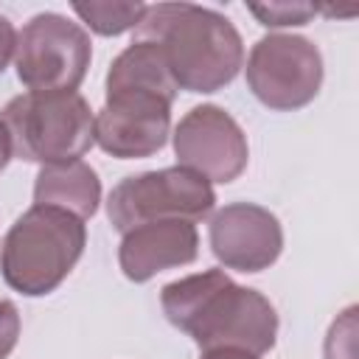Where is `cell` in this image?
Returning <instances> with one entry per match:
<instances>
[{"label":"cell","mask_w":359,"mask_h":359,"mask_svg":"<svg viewBox=\"0 0 359 359\" xmlns=\"http://www.w3.org/2000/svg\"><path fill=\"white\" fill-rule=\"evenodd\" d=\"M14 45H17V31H14L11 20L0 14V73H3L6 65L11 62V56H14Z\"/></svg>","instance_id":"obj_18"},{"label":"cell","mask_w":359,"mask_h":359,"mask_svg":"<svg viewBox=\"0 0 359 359\" xmlns=\"http://www.w3.org/2000/svg\"><path fill=\"white\" fill-rule=\"evenodd\" d=\"M208 241L224 269L264 272L280 258L283 227L269 208L255 202H233L213 213Z\"/></svg>","instance_id":"obj_10"},{"label":"cell","mask_w":359,"mask_h":359,"mask_svg":"<svg viewBox=\"0 0 359 359\" xmlns=\"http://www.w3.org/2000/svg\"><path fill=\"white\" fill-rule=\"evenodd\" d=\"M14 157V151H11V137H8V129H6V123L0 121V171L8 165V160Z\"/></svg>","instance_id":"obj_20"},{"label":"cell","mask_w":359,"mask_h":359,"mask_svg":"<svg viewBox=\"0 0 359 359\" xmlns=\"http://www.w3.org/2000/svg\"><path fill=\"white\" fill-rule=\"evenodd\" d=\"M171 135V101L154 93H107L95 115V143L118 160L157 154Z\"/></svg>","instance_id":"obj_9"},{"label":"cell","mask_w":359,"mask_h":359,"mask_svg":"<svg viewBox=\"0 0 359 359\" xmlns=\"http://www.w3.org/2000/svg\"><path fill=\"white\" fill-rule=\"evenodd\" d=\"M177 165L205 177L208 182H233L250 160L244 129L216 104H199L185 112L171 135Z\"/></svg>","instance_id":"obj_8"},{"label":"cell","mask_w":359,"mask_h":359,"mask_svg":"<svg viewBox=\"0 0 359 359\" xmlns=\"http://www.w3.org/2000/svg\"><path fill=\"white\" fill-rule=\"evenodd\" d=\"M154 93L174 104L177 98V81L171 79V70L165 65L163 50L154 42L132 39L109 65L107 70V93Z\"/></svg>","instance_id":"obj_13"},{"label":"cell","mask_w":359,"mask_h":359,"mask_svg":"<svg viewBox=\"0 0 359 359\" xmlns=\"http://www.w3.org/2000/svg\"><path fill=\"white\" fill-rule=\"evenodd\" d=\"M101 202V180L84 160L42 165L34 182V205L62 208L81 222L95 216Z\"/></svg>","instance_id":"obj_12"},{"label":"cell","mask_w":359,"mask_h":359,"mask_svg":"<svg viewBox=\"0 0 359 359\" xmlns=\"http://www.w3.org/2000/svg\"><path fill=\"white\" fill-rule=\"evenodd\" d=\"M250 14L266 25V28H286V25H306L317 14V6L311 3H250Z\"/></svg>","instance_id":"obj_15"},{"label":"cell","mask_w":359,"mask_h":359,"mask_svg":"<svg viewBox=\"0 0 359 359\" xmlns=\"http://www.w3.org/2000/svg\"><path fill=\"white\" fill-rule=\"evenodd\" d=\"M0 121L14 157L25 163L81 160L95 143V115L79 93H22L3 107Z\"/></svg>","instance_id":"obj_4"},{"label":"cell","mask_w":359,"mask_h":359,"mask_svg":"<svg viewBox=\"0 0 359 359\" xmlns=\"http://www.w3.org/2000/svg\"><path fill=\"white\" fill-rule=\"evenodd\" d=\"M135 39L154 42L165 56L171 79L188 93H216L244 67V42L236 25L196 3L146 6Z\"/></svg>","instance_id":"obj_2"},{"label":"cell","mask_w":359,"mask_h":359,"mask_svg":"<svg viewBox=\"0 0 359 359\" xmlns=\"http://www.w3.org/2000/svg\"><path fill=\"white\" fill-rule=\"evenodd\" d=\"M73 11L79 14V20L101 34V36H118L129 28H137L146 3H118V0H90V3H73Z\"/></svg>","instance_id":"obj_14"},{"label":"cell","mask_w":359,"mask_h":359,"mask_svg":"<svg viewBox=\"0 0 359 359\" xmlns=\"http://www.w3.org/2000/svg\"><path fill=\"white\" fill-rule=\"evenodd\" d=\"M87 244V224L50 205L28 208L3 236L0 244V275L3 280L25 294H50L79 264Z\"/></svg>","instance_id":"obj_3"},{"label":"cell","mask_w":359,"mask_h":359,"mask_svg":"<svg viewBox=\"0 0 359 359\" xmlns=\"http://www.w3.org/2000/svg\"><path fill=\"white\" fill-rule=\"evenodd\" d=\"M165 320L188 334L199 351L238 348L266 353L278 337V314L258 289L238 286L224 269L185 275L160 289Z\"/></svg>","instance_id":"obj_1"},{"label":"cell","mask_w":359,"mask_h":359,"mask_svg":"<svg viewBox=\"0 0 359 359\" xmlns=\"http://www.w3.org/2000/svg\"><path fill=\"white\" fill-rule=\"evenodd\" d=\"M199 359H258V356L238 348H216V351H202Z\"/></svg>","instance_id":"obj_19"},{"label":"cell","mask_w":359,"mask_h":359,"mask_svg":"<svg viewBox=\"0 0 359 359\" xmlns=\"http://www.w3.org/2000/svg\"><path fill=\"white\" fill-rule=\"evenodd\" d=\"M90 59V34L56 11L31 17L17 34L14 67L28 93H76Z\"/></svg>","instance_id":"obj_6"},{"label":"cell","mask_w":359,"mask_h":359,"mask_svg":"<svg viewBox=\"0 0 359 359\" xmlns=\"http://www.w3.org/2000/svg\"><path fill=\"white\" fill-rule=\"evenodd\" d=\"M20 339V311L11 300H0V359H8Z\"/></svg>","instance_id":"obj_17"},{"label":"cell","mask_w":359,"mask_h":359,"mask_svg":"<svg viewBox=\"0 0 359 359\" xmlns=\"http://www.w3.org/2000/svg\"><path fill=\"white\" fill-rule=\"evenodd\" d=\"M356 306H348L328 328L323 353L325 359H356Z\"/></svg>","instance_id":"obj_16"},{"label":"cell","mask_w":359,"mask_h":359,"mask_svg":"<svg viewBox=\"0 0 359 359\" xmlns=\"http://www.w3.org/2000/svg\"><path fill=\"white\" fill-rule=\"evenodd\" d=\"M199 255V233L196 224L182 219H160L146 222L123 233L118 247L121 272L135 280L146 283L163 269L185 266Z\"/></svg>","instance_id":"obj_11"},{"label":"cell","mask_w":359,"mask_h":359,"mask_svg":"<svg viewBox=\"0 0 359 359\" xmlns=\"http://www.w3.org/2000/svg\"><path fill=\"white\" fill-rule=\"evenodd\" d=\"M216 194L205 177L182 165H171L123 177L109 191L107 216L118 233H126L137 224L160 219H182L196 224L210 216Z\"/></svg>","instance_id":"obj_5"},{"label":"cell","mask_w":359,"mask_h":359,"mask_svg":"<svg viewBox=\"0 0 359 359\" xmlns=\"http://www.w3.org/2000/svg\"><path fill=\"white\" fill-rule=\"evenodd\" d=\"M323 84V56L317 45L300 34H266L247 59V87L275 109L292 112L311 104Z\"/></svg>","instance_id":"obj_7"}]
</instances>
